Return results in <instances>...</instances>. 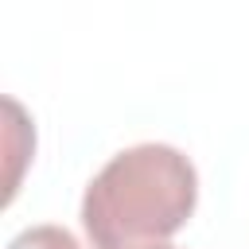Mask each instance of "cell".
Instances as JSON below:
<instances>
[{"mask_svg":"<svg viewBox=\"0 0 249 249\" xmlns=\"http://www.w3.org/2000/svg\"><path fill=\"white\" fill-rule=\"evenodd\" d=\"M198 202V171L171 144L117 152L82 195V226L93 249H160L187 226Z\"/></svg>","mask_w":249,"mask_h":249,"instance_id":"1","label":"cell"},{"mask_svg":"<svg viewBox=\"0 0 249 249\" xmlns=\"http://www.w3.org/2000/svg\"><path fill=\"white\" fill-rule=\"evenodd\" d=\"M8 249H82V241L66 230V226H27L23 233H16L8 241Z\"/></svg>","mask_w":249,"mask_h":249,"instance_id":"2","label":"cell"},{"mask_svg":"<svg viewBox=\"0 0 249 249\" xmlns=\"http://www.w3.org/2000/svg\"><path fill=\"white\" fill-rule=\"evenodd\" d=\"M160 249H175V245H160Z\"/></svg>","mask_w":249,"mask_h":249,"instance_id":"3","label":"cell"}]
</instances>
